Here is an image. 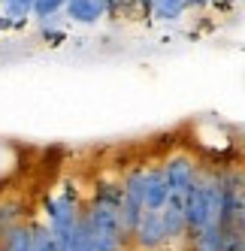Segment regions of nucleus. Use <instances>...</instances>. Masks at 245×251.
I'll return each mask as SVG.
<instances>
[{
    "label": "nucleus",
    "instance_id": "nucleus-16",
    "mask_svg": "<svg viewBox=\"0 0 245 251\" xmlns=\"http://www.w3.org/2000/svg\"><path fill=\"white\" fill-rule=\"evenodd\" d=\"M209 3V0H185V6L191 9V6H206Z\"/></svg>",
    "mask_w": 245,
    "mask_h": 251
},
{
    "label": "nucleus",
    "instance_id": "nucleus-11",
    "mask_svg": "<svg viewBox=\"0 0 245 251\" xmlns=\"http://www.w3.org/2000/svg\"><path fill=\"white\" fill-rule=\"evenodd\" d=\"M188 12L185 0H151V15L161 22H176Z\"/></svg>",
    "mask_w": 245,
    "mask_h": 251
},
{
    "label": "nucleus",
    "instance_id": "nucleus-15",
    "mask_svg": "<svg viewBox=\"0 0 245 251\" xmlns=\"http://www.w3.org/2000/svg\"><path fill=\"white\" fill-rule=\"evenodd\" d=\"M236 227H239V233L245 236V197H242V206H239V221H236Z\"/></svg>",
    "mask_w": 245,
    "mask_h": 251
},
{
    "label": "nucleus",
    "instance_id": "nucleus-13",
    "mask_svg": "<svg viewBox=\"0 0 245 251\" xmlns=\"http://www.w3.org/2000/svg\"><path fill=\"white\" fill-rule=\"evenodd\" d=\"M30 251H61L55 236H51V230L40 221H33V248Z\"/></svg>",
    "mask_w": 245,
    "mask_h": 251
},
{
    "label": "nucleus",
    "instance_id": "nucleus-18",
    "mask_svg": "<svg viewBox=\"0 0 245 251\" xmlns=\"http://www.w3.org/2000/svg\"><path fill=\"white\" fill-rule=\"evenodd\" d=\"M0 3H6V0H0Z\"/></svg>",
    "mask_w": 245,
    "mask_h": 251
},
{
    "label": "nucleus",
    "instance_id": "nucleus-6",
    "mask_svg": "<svg viewBox=\"0 0 245 251\" xmlns=\"http://www.w3.org/2000/svg\"><path fill=\"white\" fill-rule=\"evenodd\" d=\"M164 227H167V236L170 242H182L188 239V221H185V197H170V203L161 212Z\"/></svg>",
    "mask_w": 245,
    "mask_h": 251
},
{
    "label": "nucleus",
    "instance_id": "nucleus-7",
    "mask_svg": "<svg viewBox=\"0 0 245 251\" xmlns=\"http://www.w3.org/2000/svg\"><path fill=\"white\" fill-rule=\"evenodd\" d=\"M22 170V154L15 142H3L0 139V191H6L12 185V178Z\"/></svg>",
    "mask_w": 245,
    "mask_h": 251
},
{
    "label": "nucleus",
    "instance_id": "nucleus-14",
    "mask_svg": "<svg viewBox=\"0 0 245 251\" xmlns=\"http://www.w3.org/2000/svg\"><path fill=\"white\" fill-rule=\"evenodd\" d=\"M3 15L9 22H24L27 15H33V12L27 6H22V3H15V0H6V3H3Z\"/></svg>",
    "mask_w": 245,
    "mask_h": 251
},
{
    "label": "nucleus",
    "instance_id": "nucleus-2",
    "mask_svg": "<svg viewBox=\"0 0 245 251\" xmlns=\"http://www.w3.org/2000/svg\"><path fill=\"white\" fill-rule=\"evenodd\" d=\"M85 218L91 227V239L97 251H127L130 239L124 236L118 221V209L115 206H103V203H91L85 206Z\"/></svg>",
    "mask_w": 245,
    "mask_h": 251
},
{
    "label": "nucleus",
    "instance_id": "nucleus-8",
    "mask_svg": "<svg viewBox=\"0 0 245 251\" xmlns=\"http://www.w3.org/2000/svg\"><path fill=\"white\" fill-rule=\"evenodd\" d=\"M67 15L79 25H94L100 22L103 15H106V6H103V0H67Z\"/></svg>",
    "mask_w": 245,
    "mask_h": 251
},
{
    "label": "nucleus",
    "instance_id": "nucleus-5",
    "mask_svg": "<svg viewBox=\"0 0 245 251\" xmlns=\"http://www.w3.org/2000/svg\"><path fill=\"white\" fill-rule=\"evenodd\" d=\"M146 212H164L170 203V182L164 173V157L146 164Z\"/></svg>",
    "mask_w": 245,
    "mask_h": 251
},
{
    "label": "nucleus",
    "instance_id": "nucleus-3",
    "mask_svg": "<svg viewBox=\"0 0 245 251\" xmlns=\"http://www.w3.org/2000/svg\"><path fill=\"white\" fill-rule=\"evenodd\" d=\"M203 167L200 154L194 151H185V149H176L164 157V173H167V182H170V197H185L188 188L194 185V178Z\"/></svg>",
    "mask_w": 245,
    "mask_h": 251
},
{
    "label": "nucleus",
    "instance_id": "nucleus-9",
    "mask_svg": "<svg viewBox=\"0 0 245 251\" xmlns=\"http://www.w3.org/2000/svg\"><path fill=\"white\" fill-rule=\"evenodd\" d=\"M0 248L3 251H30L33 248V221L15 224L0 233Z\"/></svg>",
    "mask_w": 245,
    "mask_h": 251
},
{
    "label": "nucleus",
    "instance_id": "nucleus-17",
    "mask_svg": "<svg viewBox=\"0 0 245 251\" xmlns=\"http://www.w3.org/2000/svg\"><path fill=\"white\" fill-rule=\"evenodd\" d=\"M15 3H22V6H27V9L33 12V0H15Z\"/></svg>",
    "mask_w": 245,
    "mask_h": 251
},
{
    "label": "nucleus",
    "instance_id": "nucleus-1",
    "mask_svg": "<svg viewBox=\"0 0 245 251\" xmlns=\"http://www.w3.org/2000/svg\"><path fill=\"white\" fill-rule=\"evenodd\" d=\"M82 203H79V197L76 191H61L58 197H49L46 200V227L51 230V236H55L58 248L67 251L70 248V239H73V233H76V224L82 218Z\"/></svg>",
    "mask_w": 245,
    "mask_h": 251
},
{
    "label": "nucleus",
    "instance_id": "nucleus-12",
    "mask_svg": "<svg viewBox=\"0 0 245 251\" xmlns=\"http://www.w3.org/2000/svg\"><path fill=\"white\" fill-rule=\"evenodd\" d=\"M67 251H97L94 248V239H91V227H88V218H85V209H82V218L76 224V233L70 239V248Z\"/></svg>",
    "mask_w": 245,
    "mask_h": 251
},
{
    "label": "nucleus",
    "instance_id": "nucleus-19",
    "mask_svg": "<svg viewBox=\"0 0 245 251\" xmlns=\"http://www.w3.org/2000/svg\"><path fill=\"white\" fill-rule=\"evenodd\" d=\"M0 251H3V248H0Z\"/></svg>",
    "mask_w": 245,
    "mask_h": 251
},
{
    "label": "nucleus",
    "instance_id": "nucleus-4",
    "mask_svg": "<svg viewBox=\"0 0 245 251\" xmlns=\"http://www.w3.org/2000/svg\"><path fill=\"white\" fill-rule=\"evenodd\" d=\"M130 245L139 248V251H164L170 245V236H167L161 212H143V218H139V224L133 230Z\"/></svg>",
    "mask_w": 245,
    "mask_h": 251
},
{
    "label": "nucleus",
    "instance_id": "nucleus-10",
    "mask_svg": "<svg viewBox=\"0 0 245 251\" xmlns=\"http://www.w3.org/2000/svg\"><path fill=\"white\" fill-rule=\"evenodd\" d=\"M221 239H224V230L218 224L203 227L188 236V251H221Z\"/></svg>",
    "mask_w": 245,
    "mask_h": 251
}]
</instances>
